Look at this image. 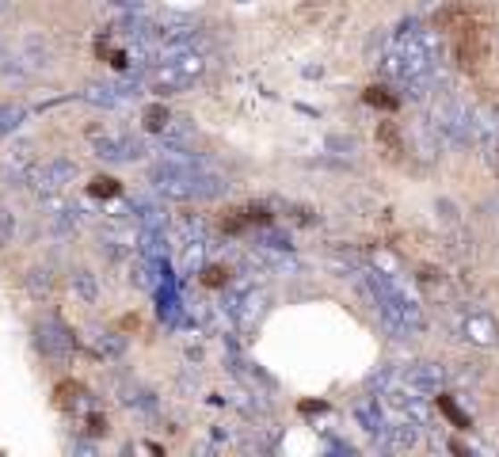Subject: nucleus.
Segmentation results:
<instances>
[{
	"instance_id": "nucleus-1",
	"label": "nucleus",
	"mask_w": 499,
	"mask_h": 457,
	"mask_svg": "<svg viewBox=\"0 0 499 457\" xmlns=\"http://www.w3.org/2000/svg\"><path fill=\"white\" fill-rule=\"evenodd\" d=\"M374 302H378V312L385 328H389L393 336H420L427 332V312L420 309L416 297H408L404 290H396V286L385 278V275H374Z\"/></svg>"
},
{
	"instance_id": "nucleus-2",
	"label": "nucleus",
	"mask_w": 499,
	"mask_h": 457,
	"mask_svg": "<svg viewBox=\"0 0 499 457\" xmlns=\"http://www.w3.org/2000/svg\"><path fill=\"white\" fill-rule=\"evenodd\" d=\"M458 336L473 347H495L499 343V324L484 309H465L458 317Z\"/></svg>"
},
{
	"instance_id": "nucleus-3",
	"label": "nucleus",
	"mask_w": 499,
	"mask_h": 457,
	"mask_svg": "<svg viewBox=\"0 0 499 457\" xmlns=\"http://www.w3.org/2000/svg\"><path fill=\"white\" fill-rule=\"evenodd\" d=\"M404 385H412V389L423 393V396H438L442 385H446V370H442L438 362H416V366H408Z\"/></svg>"
},
{
	"instance_id": "nucleus-4",
	"label": "nucleus",
	"mask_w": 499,
	"mask_h": 457,
	"mask_svg": "<svg viewBox=\"0 0 499 457\" xmlns=\"http://www.w3.org/2000/svg\"><path fill=\"white\" fill-rule=\"evenodd\" d=\"M420 442V423L416 420H396L385 427V446L389 450H412Z\"/></svg>"
},
{
	"instance_id": "nucleus-5",
	"label": "nucleus",
	"mask_w": 499,
	"mask_h": 457,
	"mask_svg": "<svg viewBox=\"0 0 499 457\" xmlns=\"http://www.w3.org/2000/svg\"><path fill=\"white\" fill-rule=\"evenodd\" d=\"M359 420L366 423V431H374V435H385V427H389L381 420V408L374 404V400H366V404L359 408Z\"/></svg>"
},
{
	"instance_id": "nucleus-6",
	"label": "nucleus",
	"mask_w": 499,
	"mask_h": 457,
	"mask_svg": "<svg viewBox=\"0 0 499 457\" xmlns=\"http://www.w3.org/2000/svg\"><path fill=\"white\" fill-rule=\"evenodd\" d=\"M88 195H92V198H115V195H119V179L99 176V179L88 183Z\"/></svg>"
},
{
	"instance_id": "nucleus-7",
	"label": "nucleus",
	"mask_w": 499,
	"mask_h": 457,
	"mask_svg": "<svg viewBox=\"0 0 499 457\" xmlns=\"http://www.w3.org/2000/svg\"><path fill=\"white\" fill-rule=\"evenodd\" d=\"M378 137H381V145L389 149V156H396V153H401V134H396V126H389V122H385L381 130H378Z\"/></svg>"
},
{
	"instance_id": "nucleus-8",
	"label": "nucleus",
	"mask_w": 499,
	"mask_h": 457,
	"mask_svg": "<svg viewBox=\"0 0 499 457\" xmlns=\"http://www.w3.org/2000/svg\"><path fill=\"white\" fill-rule=\"evenodd\" d=\"M438 408H442V411H446V416L453 420V427H469V420L462 416V408H458V404H453V400H450V396H442V393H438Z\"/></svg>"
},
{
	"instance_id": "nucleus-9",
	"label": "nucleus",
	"mask_w": 499,
	"mask_h": 457,
	"mask_svg": "<svg viewBox=\"0 0 499 457\" xmlns=\"http://www.w3.org/2000/svg\"><path fill=\"white\" fill-rule=\"evenodd\" d=\"M366 104L393 111V107H396V99H393V96H385V88H370V92H366Z\"/></svg>"
},
{
	"instance_id": "nucleus-10",
	"label": "nucleus",
	"mask_w": 499,
	"mask_h": 457,
	"mask_svg": "<svg viewBox=\"0 0 499 457\" xmlns=\"http://www.w3.org/2000/svg\"><path fill=\"white\" fill-rule=\"evenodd\" d=\"M203 282L206 286H225V282H229V270H225V267H206L203 270Z\"/></svg>"
},
{
	"instance_id": "nucleus-11",
	"label": "nucleus",
	"mask_w": 499,
	"mask_h": 457,
	"mask_svg": "<svg viewBox=\"0 0 499 457\" xmlns=\"http://www.w3.org/2000/svg\"><path fill=\"white\" fill-rule=\"evenodd\" d=\"M164 122H168V111L164 107H149L146 111V126H149V130H161Z\"/></svg>"
},
{
	"instance_id": "nucleus-12",
	"label": "nucleus",
	"mask_w": 499,
	"mask_h": 457,
	"mask_svg": "<svg viewBox=\"0 0 499 457\" xmlns=\"http://www.w3.org/2000/svg\"><path fill=\"white\" fill-rule=\"evenodd\" d=\"M438 210H442V221H446V225H458V210H453V203H446V198H442Z\"/></svg>"
},
{
	"instance_id": "nucleus-13",
	"label": "nucleus",
	"mask_w": 499,
	"mask_h": 457,
	"mask_svg": "<svg viewBox=\"0 0 499 457\" xmlns=\"http://www.w3.org/2000/svg\"><path fill=\"white\" fill-rule=\"evenodd\" d=\"M107 427H104V416H92V435H104Z\"/></svg>"
}]
</instances>
